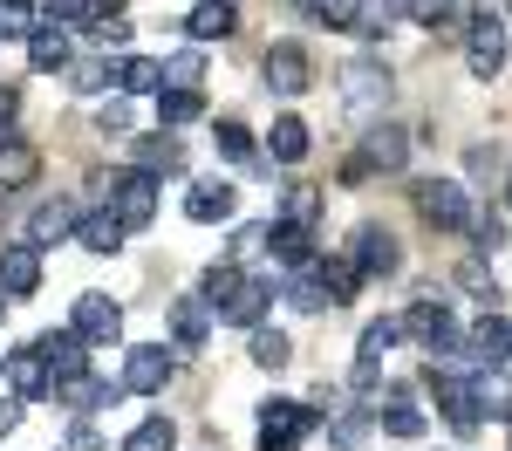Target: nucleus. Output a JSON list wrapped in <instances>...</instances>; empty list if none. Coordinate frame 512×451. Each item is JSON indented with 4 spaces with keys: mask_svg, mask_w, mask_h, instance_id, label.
<instances>
[{
    "mask_svg": "<svg viewBox=\"0 0 512 451\" xmlns=\"http://www.w3.org/2000/svg\"><path fill=\"white\" fill-rule=\"evenodd\" d=\"M403 14L417 21V28H431V35H465V14H458V0H403Z\"/></svg>",
    "mask_w": 512,
    "mask_h": 451,
    "instance_id": "c85d7f7f",
    "label": "nucleus"
},
{
    "mask_svg": "<svg viewBox=\"0 0 512 451\" xmlns=\"http://www.w3.org/2000/svg\"><path fill=\"white\" fill-rule=\"evenodd\" d=\"M28 69H41V76L69 69V35H62V28H35V35H28Z\"/></svg>",
    "mask_w": 512,
    "mask_h": 451,
    "instance_id": "7c9ffc66",
    "label": "nucleus"
},
{
    "mask_svg": "<svg viewBox=\"0 0 512 451\" xmlns=\"http://www.w3.org/2000/svg\"><path fill=\"white\" fill-rule=\"evenodd\" d=\"M171 445H178V424H171V417H144V424L123 438V451H171Z\"/></svg>",
    "mask_w": 512,
    "mask_h": 451,
    "instance_id": "ea45409f",
    "label": "nucleus"
},
{
    "mask_svg": "<svg viewBox=\"0 0 512 451\" xmlns=\"http://www.w3.org/2000/svg\"><path fill=\"white\" fill-rule=\"evenodd\" d=\"M267 301H274V281H253V274H246V287H239L233 301L219 308V322H233V328H260V322H267Z\"/></svg>",
    "mask_w": 512,
    "mask_h": 451,
    "instance_id": "b1692460",
    "label": "nucleus"
},
{
    "mask_svg": "<svg viewBox=\"0 0 512 451\" xmlns=\"http://www.w3.org/2000/svg\"><path fill=\"white\" fill-rule=\"evenodd\" d=\"M465 69H472L478 82H492L499 69H506V21H499L492 7L465 21Z\"/></svg>",
    "mask_w": 512,
    "mask_h": 451,
    "instance_id": "39448f33",
    "label": "nucleus"
},
{
    "mask_svg": "<svg viewBox=\"0 0 512 451\" xmlns=\"http://www.w3.org/2000/svg\"><path fill=\"white\" fill-rule=\"evenodd\" d=\"M76 226H82V212H76V205H69V199H41V205H35V219H28V246H35V253H41V246L69 240Z\"/></svg>",
    "mask_w": 512,
    "mask_h": 451,
    "instance_id": "6ab92c4d",
    "label": "nucleus"
},
{
    "mask_svg": "<svg viewBox=\"0 0 512 451\" xmlns=\"http://www.w3.org/2000/svg\"><path fill=\"white\" fill-rule=\"evenodd\" d=\"M478 410H492L499 424H512V376L506 369H478Z\"/></svg>",
    "mask_w": 512,
    "mask_h": 451,
    "instance_id": "e433bc0d",
    "label": "nucleus"
},
{
    "mask_svg": "<svg viewBox=\"0 0 512 451\" xmlns=\"http://www.w3.org/2000/svg\"><path fill=\"white\" fill-rule=\"evenodd\" d=\"M287 301H294V308H308V315H315V308H335V301H328V287H321V267H301V274L287 281Z\"/></svg>",
    "mask_w": 512,
    "mask_h": 451,
    "instance_id": "37998d69",
    "label": "nucleus"
},
{
    "mask_svg": "<svg viewBox=\"0 0 512 451\" xmlns=\"http://www.w3.org/2000/svg\"><path fill=\"white\" fill-rule=\"evenodd\" d=\"M198 76H205V55H198V48L164 55V89H198Z\"/></svg>",
    "mask_w": 512,
    "mask_h": 451,
    "instance_id": "79ce46f5",
    "label": "nucleus"
},
{
    "mask_svg": "<svg viewBox=\"0 0 512 451\" xmlns=\"http://www.w3.org/2000/svg\"><path fill=\"white\" fill-rule=\"evenodd\" d=\"M308 7H335V0H308Z\"/></svg>",
    "mask_w": 512,
    "mask_h": 451,
    "instance_id": "864d4df0",
    "label": "nucleus"
},
{
    "mask_svg": "<svg viewBox=\"0 0 512 451\" xmlns=\"http://www.w3.org/2000/svg\"><path fill=\"white\" fill-rule=\"evenodd\" d=\"M205 117V96L198 89H158V130H178V123Z\"/></svg>",
    "mask_w": 512,
    "mask_h": 451,
    "instance_id": "72a5a7b5",
    "label": "nucleus"
},
{
    "mask_svg": "<svg viewBox=\"0 0 512 451\" xmlns=\"http://www.w3.org/2000/svg\"><path fill=\"white\" fill-rule=\"evenodd\" d=\"M424 383H431V397H437V417L444 424H458V431H478V383L472 376H458V369H444V363H431L424 369Z\"/></svg>",
    "mask_w": 512,
    "mask_h": 451,
    "instance_id": "20e7f679",
    "label": "nucleus"
},
{
    "mask_svg": "<svg viewBox=\"0 0 512 451\" xmlns=\"http://www.w3.org/2000/svg\"><path fill=\"white\" fill-rule=\"evenodd\" d=\"M410 205H417V219L437 226V233H465L472 226V199H465L458 178H417L410 185Z\"/></svg>",
    "mask_w": 512,
    "mask_h": 451,
    "instance_id": "f257e3e1",
    "label": "nucleus"
},
{
    "mask_svg": "<svg viewBox=\"0 0 512 451\" xmlns=\"http://www.w3.org/2000/svg\"><path fill=\"white\" fill-rule=\"evenodd\" d=\"M212 144H219V158L253 164V130H246L239 117H219V130H212Z\"/></svg>",
    "mask_w": 512,
    "mask_h": 451,
    "instance_id": "a19ab883",
    "label": "nucleus"
},
{
    "mask_svg": "<svg viewBox=\"0 0 512 451\" xmlns=\"http://www.w3.org/2000/svg\"><path fill=\"white\" fill-rule=\"evenodd\" d=\"M465 356H472L478 369H506L512 363V322L485 308V315L472 322V335H465Z\"/></svg>",
    "mask_w": 512,
    "mask_h": 451,
    "instance_id": "ddd939ff",
    "label": "nucleus"
},
{
    "mask_svg": "<svg viewBox=\"0 0 512 451\" xmlns=\"http://www.w3.org/2000/svg\"><path fill=\"white\" fill-rule=\"evenodd\" d=\"M117 14L123 0H48V28H103Z\"/></svg>",
    "mask_w": 512,
    "mask_h": 451,
    "instance_id": "5701e85b",
    "label": "nucleus"
},
{
    "mask_svg": "<svg viewBox=\"0 0 512 451\" xmlns=\"http://www.w3.org/2000/svg\"><path fill=\"white\" fill-rule=\"evenodd\" d=\"M82 342H117L123 335V308L110 294H76V322H69Z\"/></svg>",
    "mask_w": 512,
    "mask_h": 451,
    "instance_id": "dca6fc26",
    "label": "nucleus"
},
{
    "mask_svg": "<svg viewBox=\"0 0 512 451\" xmlns=\"http://www.w3.org/2000/svg\"><path fill=\"white\" fill-rule=\"evenodd\" d=\"M130 171H144V178H178V171H185V144H178L171 130L137 137V164H130Z\"/></svg>",
    "mask_w": 512,
    "mask_h": 451,
    "instance_id": "aec40b11",
    "label": "nucleus"
},
{
    "mask_svg": "<svg viewBox=\"0 0 512 451\" xmlns=\"http://www.w3.org/2000/svg\"><path fill=\"white\" fill-rule=\"evenodd\" d=\"M35 349H41V363H48V390H55V383H76V376H89V356H82L89 342H82L76 328H48Z\"/></svg>",
    "mask_w": 512,
    "mask_h": 451,
    "instance_id": "9d476101",
    "label": "nucleus"
},
{
    "mask_svg": "<svg viewBox=\"0 0 512 451\" xmlns=\"http://www.w3.org/2000/svg\"><path fill=\"white\" fill-rule=\"evenodd\" d=\"M260 76H267L274 96H301V89L315 82V62H308V48H301V41H274V48H267V62H260Z\"/></svg>",
    "mask_w": 512,
    "mask_h": 451,
    "instance_id": "1a4fd4ad",
    "label": "nucleus"
},
{
    "mask_svg": "<svg viewBox=\"0 0 512 451\" xmlns=\"http://www.w3.org/2000/svg\"><path fill=\"white\" fill-rule=\"evenodd\" d=\"M35 287H41V253L28 240L0 246V294H7V301H28Z\"/></svg>",
    "mask_w": 512,
    "mask_h": 451,
    "instance_id": "f3484780",
    "label": "nucleus"
},
{
    "mask_svg": "<svg viewBox=\"0 0 512 451\" xmlns=\"http://www.w3.org/2000/svg\"><path fill=\"white\" fill-rule=\"evenodd\" d=\"M267 233H274V253H280V267H294V274H301V267H315V233H301V226H267Z\"/></svg>",
    "mask_w": 512,
    "mask_h": 451,
    "instance_id": "2f4dec72",
    "label": "nucleus"
},
{
    "mask_svg": "<svg viewBox=\"0 0 512 451\" xmlns=\"http://www.w3.org/2000/svg\"><path fill=\"white\" fill-rule=\"evenodd\" d=\"M14 424H21V404H14V397H0V438H7Z\"/></svg>",
    "mask_w": 512,
    "mask_h": 451,
    "instance_id": "603ef678",
    "label": "nucleus"
},
{
    "mask_svg": "<svg viewBox=\"0 0 512 451\" xmlns=\"http://www.w3.org/2000/svg\"><path fill=\"white\" fill-rule=\"evenodd\" d=\"M0 308H7V294H0Z\"/></svg>",
    "mask_w": 512,
    "mask_h": 451,
    "instance_id": "6e6d98bb",
    "label": "nucleus"
},
{
    "mask_svg": "<svg viewBox=\"0 0 512 451\" xmlns=\"http://www.w3.org/2000/svg\"><path fill=\"white\" fill-rule=\"evenodd\" d=\"M55 397L76 410H110L123 397V390H110V383H96V376H76V383H55Z\"/></svg>",
    "mask_w": 512,
    "mask_h": 451,
    "instance_id": "c9c22d12",
    "label": "nucleus"
},
{
    "mask_svg": "<svg viewBox=\"0 0 512 451\" xmlns=\"http://www.w3.org/2000/svg\"><path fill=\"white\" fill-rule=\"evenodd\" d=\"M396 342H403V322H396V315H383V322L362 328V342H355V390H362V397L376 390V376H383V356H390Z\"/></svg>",
    "mask_w": 512,
    "mask_h": 451,
    "instance_id": "6e6552de",
    "label": "nucleus"
},
{
    "mask_svg": "<svg viewBox=\"0 0 512 451\" xmlns=\"http://www.w3.org/2000/svg\"><path fill=\"white\" fill-rule=\"evenodd\" d=\"M403 335H417L424 342V356H458L465 349V328H458V315H451V301H437V294H424L410 315H403Z\"/></svg>",
    "mask_w": 512,
    "mask_h": 451,
    "instance_id": "f03ea898",
    "label": "nucleus"
},
{
    "mask_svg": "<svg viewBox=\"0 0 512 451\" xmlns=\"http://www.w3.org/2000/svg\"><path fill=\"white\" fill-rule=\"evenodd\" d=\"M239 28L233 0H198L192 14H185V35H192V48H205V41H226Z\"/></svg>",
    "mask_w": 512,
    "mask_h": 451,
    "instance_id": "4be33fe9",
    "label": "nucleus"
},
{
    "mask_svg": "<svg viewBox=\"0 0 512 451\" xmlns=\"http://www.w3.org/2000/svg\"><path fill=\"white\" fill-rule=\"evenodd\" d=\"M35 178H41V151L28 137L7 130V137H0V199H7V192H28Z\"/></svg>",
    "mask_w": 512,
    "mask_h": 451,
    "instance_id": "2eb2a0df",
    "label": "nucleus"
},
{
    "mask_svg": "<svg viewBox=\"0 0 512 451\" xmlns=\"http://www.w3.org/2000/svg\"><path fill=\"white\" fill-rule=\"evenodd\" d=\"M315 219H321V192H315V185H287V199H280V226L315 233Z\"/></svg>",
    "mask_w": 512,
    "mask_h": 451,
    "instance_id": "f704fd0d",
    "label": "nucleus"
},
{
    "mask_svg": "<svg viewBox=\"0 0 512 451\" xmlns=\"http://www.w3.org/2000/svg\"><path fill=\"white\" fill-rule=\"evenodd\" d=\"M21 117V89L14 82H0V137H7V123Z\"/></svg>",
    "mask_w": 512,
    "mask_h": 451,
    "instance_id": "8fccbe9b",
    "label": "nucleus"
},
{
    "mask_svg": "<svg viewBox=\"0 0 512 451\" xmlns=\"http://www.w3.org/2000/svg\"><path fill=\"white\" fill-rule=\"evenodd\" d=\"M110 82H117L123 96H158L164 89V62H151V55H123V62H110Z\"/></svg>",
    "mask_w": 512,
    "mask_h": 451,
    "instance_id": "a878e982",
    "label": "nucleus"
},
{
    "mask_svg": "<svg viewBox=\"0 0 512 451\" xmlns=\"http://www.w3.org/2000/svg\"><path fill=\"white\" fill-rule=\"evenodd\" d=\"M164 383H171V356H164L158 342L123 349V390L130 397H164Z\"/></svg>",
    "mask_w": 512,
    "mask_h": 451,
    "instance_id": "f8f14e48",
    "label": "nucleus"
},
{
    "mask_svg": "<svg viewBox=\"0 0 512 451\" xmlns=\"http://www.w3.org/2000/svg\"><path fill=\"white\" fill-rule=\"evenodd\" d=\"M383 431H390V438H424V410H417V397H410L403 383L383 390Z\"/></svg>",
    "mask_w": 512,
    "mask_h": 451,
    "instance_id": "bb28decb",
    "label": "nucleus"
},
{
    "mask_svg": "<svg viewBox=\"0 0 512 451\" xmlns=\"http://www.w3.org/2000/svg\"><path fill=\"white\" fill-rule=\"evenodd\" d=\"M171 349H178V356H198V349H205V301H198V294L171 301Z\"/></svg>",
    "mask_w": 512,
    "mask_h": 451,
    "instance_id": "393cba45",
    "label": "nucleus"
},
{
    "mask_svg": "<svg viewBox=\"0 0 512 451\" xmlns=\"http://www.w3.org/2000/svg\"><path fill=\"white\" fill-rule=\"evenodd\" d=\"M239 287H246V274H239L233 260H226V267H212V274H205V281H198V301H205V308H212V315H219V308H226V301H233Z\"/></svg>",
    "mask_w": 512,
    "mask_h": 451,
    "instance_id": "4c0bfd02",
    "label": "nucleus"
},
{
    "mask_svg": "<svg viewBox=\"0 0 512 451\" xmlns=\"http://www.w3.org/2000/svg\"><path fill=\"white\" fill-rule=\"evenodd\" d=\"M0 369H7V397H14V404H28V397H41V390H48V363H41L35 342H28V349H14Z\"/></svg>",
    "mask_w": 512,
    "mask_h": 451,
    "instance_id": "412c9836",
    "label": "nucleus"
},
{
    "mask_svg": "<svg viewBox=\"0 0 512 451\" xmlns=\"http://www.w3.org/2000/svg\"><path fill=\"white\" fill-rule=\"evenodd\" d=\"M321 267V287H328V301L342 308V301H355V287H362V274H355L349 253H328V260H315Z\"/></svg>",
    "mask_w": 512,
    "mask_h": 451,
    "instance_id": "473e14b6",
    "label": "nucleus"
},
{
    "mask_svg": "<svg viewBox=\"0 0 512 451\" xmlns=\"http://www.w3.org/2000/svg\"><path fill=\"white\" fill-rule=\"evenodd\" d=\"M506 205H512V185H506Z\"/></svg>",
    "mask_w": 512,
    "mask_h": 451,
    "instance_id": "5fc2aeb1",
    "label": "nucleus"
},
{
    "mask_svg": "<svg viewBox=\"0 0 512 451\" xmlns=\"http://www.w3.org/2000/svg\"><path fill=\"white\" fill-rule=\"evenodd\" d=\"M472 240H478V253L506 246V219H499V212H478V219H472Z\"/></svg>",
    "mask_w": 512,
    "mask_h": 451,
    "instance_id": "de8ad7c7",
    "label": "nucleus"
},
{
    "mask_svg": "<svg viewBox=\"0 0 512 451\" xmlns=\"http://www.w3.org/2000/svg\"><path fill=\"white\" fill-rule=\"evenodd\" d=\"M308 144H315V130H308L301 117H274V130H267L274 164H301V158H308Z\"/></svg>",
    "mask_w": 512,
    "mask_h": 451,
    "instance_id": "c756f323",
    "label": "nucleus"
},
{
    "mask_svg": "<svg viewBox=\"0 0 512 451\" xmlns=\"http://www.w3.org/2000/svg\"><path fill=\"white\" fill-rule=\"evenodd\" d=\"M233 212H239V192L226 178H198L192 192H185V219H192V226H219V219H233Z\"/></svg>",
    "mask_w": 512,
    "mask_h": 451,
    "instance_id": "4468645a",
    "label": "nucleus"
},
{
    "mask_svg": "<svg viewBox=\"0 0 512 451\" xmlns=\"http://www.w3.org/2000/svg\"><path fill=\"white\" fill-rule=\"evenodd\" d=\"M355 158L369 164V171H403V158H410V130H403V123H369V137H362Z\"/></svg>",
    "mask_w": 512,
    "mask_h": 451,
    "instance_id": "a211bd4d",
    "label": "nucleus"
},
{
    "mask_svg": "<svg viewBox=\"0 0 512 451\" xmlns=\"http://www.w3.org/2000/svg\"><path fill=\"white\" fill-rule=\"evenodd\" d=\"M96 41H103V48H123V41H130V28H123V21H103V28H96Z\"/></svg>",
    "mask_w": 512,
    "mask_h": 451,
    "instance_id": "3c124183",
    "label": "nucleus"
},
{
    "mask_svg": "<svg viewBox=\"0 0 512 451\" xmlns=\"http://www.w3.org/2000/svg\"><path fill=\"white\" fill-rule=\"evenodd\" d=\"M103 82H110V62H76L69 69V89H82V96H96Z\"/></svg>",
    "mask_w": 512,
    "mask_h": 451,
    "instance_id": "09e8293b",
    "label": "nucleus"
},
{
    "mask_svg": "<svg viewBox=\"0 0 512 451\" xmlns=\"http://www.w3.org/2000/svg\"><path fill=\"white\" fill-rule=\"evenodd\" d=\"M76 240H82V253H117L130 233H123V219L103 205V212H82V226H76Z\"/></svg>",
    "mask_w": 512,
    "mask_h": 451,
    "instance_id": "cd10ccee",
    "label": "nucleus"
},
{
    "mask_svg": "<svg viewBox=\"0 0 512 451\" xmlns=\"http://www.w3.org/2000/svg\"><path fill=\"white\" fill-rule=\"evenodd\" d=\"M458 287L478 294V301H499V281H492V267H485V260H465V267H458Z\"/></svg>",
    "mask_w": 512,
    "mask_h": 451,
    "instance_id": "49530a36",
    "label": "nucleus"
},
{
    "mask_svg": "<svg viewBox=\"0 0 512 451\" xmlns=\"http://www.w3.org/2000/svg\"><path fill=\"white\" fill-rule=\"evenodd\" d=\"M349 260H355V274H383L390 281L396 267H403V246H396V233L390 226H355V246H349Z\"/></svg>",
    "mask_w": 512,
    "mask_h": 451,
    "instance_id": "9b49d317",
    "label": "nucleus"
},
{
    "mask_svg": "<svg viewBox=\"0 0 512 451\" xmlns=\"http://www.w3.org/2000/svg\"><path fill=\"white\" fill-rule=\"evenodd\" d=\"M35 35V0H0V41H28Z\"/></svg>",
    "mask_w": 512,
    "mask_h": 451,
    "instance_id": "c03bdc74",
    "label": "nucleus"
},
{
    "mask_svg": "<svg viewBox=\"0 0 512 451\" xmlns=\"http://www.w3.org/2000/svg\"><path fill=\"white\" fill-rule=\"evenodd\" d=\"M246 356H253L260 369H287V363H294V342H287L280 328L260 322V328H253V349H246Z\"/></svg>",
    "mask_w": 512,
    "mask_h": 451,
    "instance_id": "58836bf2",
    "label": "nucleus"
},
{
    "mask_svg": "<svg viewBox=\"0 0 512 451\" xmlns=\"http://www.w3.org/2000/svg\"><path fill=\"white\" fill-rule=\"evenodd\" d=\"M342 110H349V117L390 110V69H383L376 55H349V62H342Z\"/></svg>",
    "mask_w": 512,
    "mask_h": 451,
    "instance_id": "7ed1b4c3",
    "label": "nucleus"
},
{
    "mask_svg": "<svg viewBox=\"0 0 512 451\" xmlns=\"http://www.w3.org/2000/svg\"><path fill=\"white\" fill-rule=\"evenodd\" d=\"M315 438V410L294 404V397H274V404L260 410V451H294Z\"/></svg>",
    "mask_w": 512,
    "mask_h": 451,
    "instance_id": "423d86ee",
    "label": "nucleus"
},
{
    "mask_svg": "<svg viewBox=\"0 0 512 451\" xmlns=\"http://www.w3.org/2000/svg\"><path fill=\"white\" fill-rule=\"evenodd\" d=\"M110 212L123 219V233H144V226L158 219V178L117 171V178H110Z\"/></svg>",
    "mask_w": 512,
    "mask_h": 451,
    "instance_id": "0eeeda50",
    "label": "nucleus"
},
{
    "mask_svg": "<svg viewBox=\"0 0 512 451\" xmlns=\"http://www.w3.org/2000/svg\"><path fill=\"white\" fill-rule=\"evenodd\" d=\"M130 123H137V110H130V96H110V103L96 110V130H103V137H130Z\"/></svg>",
    "mask_w": 512,
    "mask_h": 451,
    "instance_id": "a18cd8bd",
    "label": "nucleus"
}]
</instances>
